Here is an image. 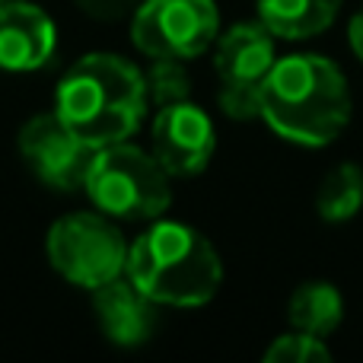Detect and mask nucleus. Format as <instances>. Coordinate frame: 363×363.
I'll return each mask as SVG.
<instances>
[{
    "label": "nucleus",
    "instance_id": "f257e3e1",
    "mask_svg": "<svg viewBox=\"0 0 363 363\" xmlns=\"http://www.w3.org/2000/svg\"><path fill=\"white\" fill-rule=\"evenodd\" d=\"M147 106L144 70L108 51L70 64L55 93L57 118L93 150L131 140L144 125Z\"/></svg>",
    "mask_w": 363,
    "mask_h": 363
},
{
    "label": "nucleus",
    "instance_id": "f03ea898",
    "mask_svg": "<svg viewBox=\"0 0 363 363\" xmlns=\"http://www.w3.org/2000/svg\"><path fill=\"white\" fill-rule=\"evenodd\" d=\"M258 118L300 147H328L351 121V86L322 55L277 57L258 93Z\"/></svg>",
    "mask_w": 363,
    "mask_h": 363
},
{
    "label": "nucleus",
    "instance_id": "7ed1b4c3",
    "mask_svg": "<svg viewBox=\"0 0 363 363\" xmlns=\"http://www.w3.org/2000/svg\"><path fill=\"white\" fill-rule=\"evenodd\" d=\"M125 274L157 306L194 309L217 296L223 264L204 233L176 220H157L128 245Z\"/></svg>",
    "mask_w": 363,
    "mask_h": 363
},
{
    "label": "nucleus",
    "instance_id": "20e7f679",
    "mask_svg": "<svg viewBox=\"0 0 363 363\" xmlns=\"http://www.w3.org/2000/svg\"><path fill=\"white\" fill-rule=\"evenodd\" d=\"M169 179L153 153L121 140L93 153L83 191L96 211L115 220H160L172 204Z\"/></svg>",
    "mask_w": 363,
    "mask_h": 363
},
{
    "label": "nucleus",
    "instance_id": "39448f33",
    "mask_svg": "<svg viewBox=\"0 0 363 363\" xmlns=\"http://www.w3.org/2000/svg\"><path fill=\"white\" fill-rule=\"evenodd\" d=\"M45 252L51 268L83 290H96L121 277L128 264V239L102 211H77L55 220Z\"/></svg>",
    "mask_w": 363,
    "mask_h": 363
},
{
    "label": "nucleus",
    "instance_id": "423d86ee",
    "mask_svg": "<svg viewBox=\"0 0 363 363\" xmlns=\"http://www.w3.org/2000/svg\"><path fill=\"white\" fill-rule=\"evenodd\" d=\"M220 35L213 0H140L131 16V42L147 57L204 55Z\"/></svg>",
    "mask_w": 363,
    "mask_h": 363
},
{
    "label": "nucleus",
    "instance_id": "0eeeda50",
    "mask_svg": "<svg viewBox=\"0 0 363 363\" xmlns=\"http://www.w3.org/2000/svg\"><path fill=\"white\" fill-rule=\"evenodd\" d=\"M274 35L262 23H236L213 42V70L220 77V108L236 121L258 118V93L274 67Z\"/></svg>",
    "mask_w": 363,
    "mask_h": 363
},
{
    "label": "nucleus",
    "instance_id": "6e6552de",
    "mask_svg": "<svg viewBox=\"0 0 363 363\" xmlns=\"http://www.w3.org/2000/svg\"><path fill=\"white\" fill-rule=\"evenodd\" d=\"M93 147H86L57 112L35 115L19 131V157L32 176L51 191H77L83 188L93 163Z\"/></svg>",
    "mask_w": 363,
    "mask_h": 363
},
{
    "label": "nucleus",
    "instance_id": "1a4fd4ad",
    "mask_svg": "<svg viewBox=\"0 0 363 363\" xmlns=\"http://www.w3.org/2000/svg\"><path fill=\"white\" fill-rule=\"evenodd\" d=\"M150 153L163 163V169L172 179H191L211 166L213 150H217V134L204 108L188 99L160 108L157 118L150 121Z\"/></svg>",
    "mask_w": 363,
    "mask_h": 363
},
{
    "label": "nucleus",
    "instance_id": "9d476101",
    "mask_svg": "<svg viewBox=\"0 0 363 363\" xmlns=\"http://www.w3.org/2000/svg\"><path fill=\"white\" fill-rule=\"evenodd\" d=\"M55 19L29 0H0V67L29 74L55 57Z\"/></svg>",
    "mask_w": 363,
    "mask_h": 363
},
{
    "label": "nucleus",
    "instance_id": "9b49d317",
    "mask_svg": "<svg viewBox=\"0 0 363 363\" xmlns=\"http://www.w3.org/2000/svg\"><path fill=\"white\" fill-rule=\"evenodd\" d=\"M93 313L102 335L118 347H140L157 332V303L121 274L93 290Z\"/></svg>",
    "mask_w": 363,
    "mask_h": 363
},
{
    "label": "nucleus",
    "instance_id": "f8f14e48",
    "mask_svg": "<svg viewBox=\"0 0 363 363\" xmlns=\"http://www.w3.org/2000/svg\"><path fill=\"white\" fill-rule=\"evenodd\" d=\"M341 0H258V23L274 38H313L335 23Z\"/></svg>",
    "mask_w": 363,
    "mask_h": 363
},
{
    "label": "nucleus",
    "instance_id": "ddd939ff",
    "mask_svg": "<svg viewBox=\"0 0 363 363\" xmlns=\"http://www.w3.org/2000/svg\"><path fill=\"white\" fill-rule=\"evenodd\" d=\"M287 315L296 332L315 335V338H328V335L341 325V319H345V300H341L335 284L306 281L290 296Z\"/></svg>",
    "mask_w": 363,
    "mask_h": 363
},
{
    "label": "nucleus",
    "instance_id": "4468645a",
    "mask_svg": "<svg viewBox=\"0 0 363 363\" xmlns=\"http://www.w3.org/2000/svg\"><path fill=\"white\" fill-rule=\"evenodd\" d=\"M363 207V169L354 163H341L322 179L315 194V211L325 223H345L357 217Z\"/></svg>",
    "mask_w": 363,
    "mask_h": 363
},
{
    "label": "nucleus",
    "instance_id": "2eb2a0df",
    "mask_svg": "<svg viewBox=\"0 0 363 363\" xmlns=\"http://www.w3.org/2000/svg\"><path fill=\"white\" fill-rule=\"evenodd\" d=\"M147 99L163 106L191 99V74H188L182 57H150V67L144 70Z\"/></svg>",
    "mask_w": 363,
    "mask_h": 363
},
{
    "label": "nucleus",
    "instance_id": "dca6fc26",
    "mask_svg": "<svg viewBox=\"0 0 363 363\" xmlns=\"http://www.w3.org/2000/svg\"><path fill=\"white\" fill-rule=\"evenodd\" d=\"M325 360H332V351L325 347V341L306 332L281 335L264 351V363H325Z\"/></svg>",
    "mask_w": 363,
    "mask_h": 363
},
{
    "label": "nucleus",
    "instance_id": "f3484780",
    "mask_svg": "<svg viewBox=\"0 0 363 363\" xmlns=\"http://www.w3.org/2000/svg\"><path fill=\"white\" fill-rule=\"evenodd\" d=\"M77 10L86 13L89 19L99 23H118L125 16H134V10L140 6V0H74Z\"/></svg>",
    "mask_w": 363,
    "mask_h": 363
},
{
    "label": "nucleus",
    "instance_id": "a211bd4d",
    "mask_svg": "<svg viewBox=\"0 0 363 363\" xmlns=\"http://www.w3.org/2000/svg\"><path fill=\"white\" fill-rule=\"evenodd\" d=\"M347 38H351L354 55H357L360 61H363V10H360V13H354L351 29H347Z\"/></svg>",
    "mask_w": 363,
    "mask_h": 363
}]
</instances>
